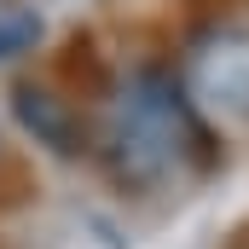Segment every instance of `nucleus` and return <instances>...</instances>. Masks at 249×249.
Wrapping results in <instances>:
<instances>
[{"instance_id":"f257e3e1","label":"nucleus","mask_w":249,"mask_h":249,"mask_svg":"<svg viewBox=\"0 0 249 249\" xmlns=\"http://www.w3.org/2000/svg\"><path fill=\"white\" fill-rule=\"evenodd\" d=\"M203 127L191 116L186 93L168 70H139L127 81L122 105L110 116V133H105V162L110 174L133 191H151L162 180H174L191 157H203Z\"/></svg>"},{"instance_id":"7ed1b4c3","label":"nucleus","mask_w":249,"mask_h":249,"mask_svg":"<svg viewBox=\"0 0 249 249\" xmlns=\"http://www.w3.org/2000/svg\"><path fill=\"white\" fill-rule=\"evenodd\" d=\"M41 12H29V6H6L0 12V64L18 58V53H29L35 41H41Z\"/></svg>"},{"instance_id":"f03ea898","label":"nucleus","mask_w":249,"mask_h":249,"mask_svg":"<svg viewBox=\"0 0 249 249\" xmlns=\"http://www.w3.org/2000/svg\"><path fill=\"white\" fill-rule=\"evenodd\" d=\"M12 110H18V122L35 133V145H47L58 157H81L87 151V127L75 116V105L58 99L53 87H18L12 93Z\"/></svg>"}]
</instances>
